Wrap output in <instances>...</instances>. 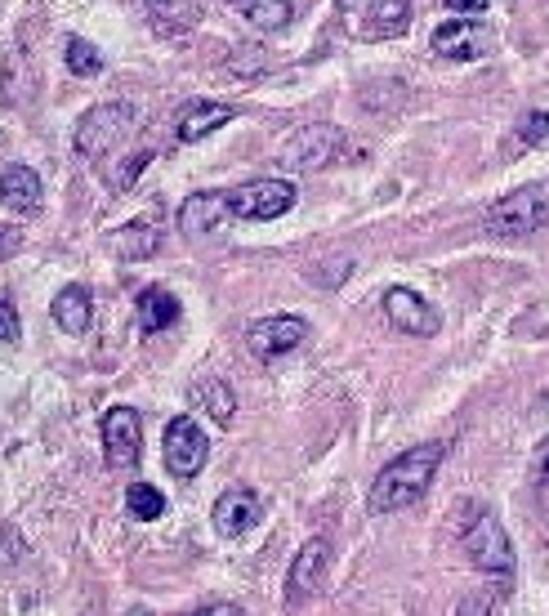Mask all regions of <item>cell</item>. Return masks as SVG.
Here are the masks:
<instances>
[{"mask_svg": "<svg viewBox=\"0 0 549 616\" xmlns=\"http://www.w3.org/2000/svg\"><path fill=\"white\" fill-rule=\"evenodd\" d=\"M326 563H331V541H322V536H313V541L304 545L300 554H295L291 563V576H286V608H300L308 594L322 585V572Z\"/></svg>", "mask_w": 549, "mask_h": 616, "instance_id": "12", "label": "cell"}, {"mask_svg": "<svg viewBox=\"0 0 549 616\" xmlns=\"http://www.w3.org/2000/svg\"><path fill=\"white\" fill-rule=\"evenodd\" d=\"M433 54L442 59H456V63H469V59H483L487 54V32L474 23V18H447L442 27H433Z\"/></svg>", "mask_w": 549, "mask_h": 616, "instance_id": "11", "label": "cell"}, {"mask_svg": "<svg viewBox=\"0 0 549 616\" xmlns=\"http://www.w3.org/2000/svg\"><path fill=\"white\" fill-rule=\"evenodd\" d=\"M148 18H152V27L166 36L188 32L201 18V0H148Z\"/></svg>", "mask_w": 549, "mask_h": 616, "instance_id": "20", "label": "cell"}, {"mask_svg": "<svg viewBox=\"0 0 549 616\" xmlns=\"http://www.w3.org/2000/svg\"><path fill=\"white\" fill-rule=\"evenodd\" d=\"M228 219H233V210H228V192H197V197H188L183 201V210H179V228L188 237L219 233Z\"/></svg>", "mask_w": 549, "mask_h": 616, "instance_id": "14", "label": "cell"}, {"mask_svg": "<svg viewBox=\"0 0 549 616\" xmlns=\"http://www.w3.org/2000/svg\"><path fill=\"white\" fill-rule=\"evenodd\" d=\"M460 541H465V554H469V563H474L478 572H491V576L514 572V545H509L505 527H500V518L491 514V509L478 505L474 514L465 518Z\"/></svg>", "mask_w": 549, "mask_h": 616, "instance_id": "3", "label": "cell"}, {"mask_svg": "<svg viewBox=\"0 0 549 616\" xmlns=\"http://www.w3.org/2000/svg\"><path fill=\"white\" fill-rule=\"evenodd\" d=\"M188 398L197 402L201 411H210V420H215V425H233L237 398H233V389H228L224 380H215V375H210V380H197L188 389Z\"/></svg>", "mask_w": 549, "mask_h": 616, "instance_id": "21", "label": "cell"}, {"mask_svg": "<svg viewBox=\"0 0 549 616\" xmlns=\"http://www.w3.org/2000/svg\"><path fill=\"white\" fill-rule=\"evenodd\" d=\"M134 121H139V112H134L130 103H103V108L85 112L81 125H76V152H81L85 161L108 157L121 139H130Z\"/></svg>", "mask_w": 549, "mask_h": 616, "instance_id": "4", "label": "cell"}, {"mask_svg": "<svg viewBox=\"0 0 549 616\" xmlns=\"http://www.w3.org/2000/svg\"><path fill=\"white\" fill-rule=\"evenodd\" d=\"M125 505H130V518H139V523H152V518L166 514V496H161L152 483H130Z\"/></svg>", "mask_w": 549, "mask_h": 616, "instance_id": "24", "label": "cell"}, {"mask_svg": "<svg viewBox=\"0 0 549 616\" xmlns=\"http://www.w3.org/2000/svg\"><path fill=\"white\" fill-rule=\"evenodd\" d=\"M175 322H179V300L166 291V286H148V291L139 295V326L148 335H157Z\"/></svg>", "mask_w": 549, "mask_h": 616, "instance_id": "19", "label": "cell"}, {"mask_svg": "<svg viewBox=\"0 0 549 616\" xmlns=\"http://www.w3.org/2000/svg\"><path fill=\"white\" fill-rule=\"evenodd\" d=\"M366 23H358V36L366 41H393L411 27V0H371L366 5Z\"/></svg>", "mask_w": 549, "mask_h": 616, "instance_id": "15", "label": "cell"}, {"mask_svg": "<svg viewBox=\"0 0 549 616\" xmlns=\"http://www.w3.org/2000/svg\"><path fill=\"white\" fill-rule=\"evenodd\" d=\"M0 340H18V317L5 300H0Z\"/></svg>", "mask_w": 549, "mask_h": 616, "instance_id": "31", "label": "cell"}, {"mask_svg": "<svg viewBox=\"0 0 549 616\" xmlns=\"http://www.w3.org/2000/svg\"><path fill=\"white\" fill-rule=\"evenodd\" d=\"M148 161H152V152H134V157H125L117 170H108V188L112 192H125L134 179L143 175V166H148Z\"/></svg>", "mask_w": 549, "mask_h": 616, "instance_id": "27", "label": "cell"}, {"mask_svg": "<svg viewBox=\"0 0 549 616\" xmlns=\"http://www.w3.org/2000/svg\"><path fill=\"white\" fill-rule=\"evenodd\" d=\"M210 456V442L192 416H175L166 425V469L175 478H197Z\"/></svg>", "mask_w": 549, "mask_h": 616, "instance_id": "8", "label": "cell"}, {"mask_svg": "<svg viewBox=\"0 0 549 616\" xmlns=\"http://www.w3.org/2000/svg\"><path fill=\"white\" fill-rule=\"evenodd\" d=\"M90 317H94L90 291H85V286H63L59 300H54V322H59L67 335H85L90 331Z\"/></svg>", "mask_w": 549, "mask_h": 616, "instance_id": "17", "label": "cell"}, {"mask_svg": "<svg viewBox=\"0 0 549 616\" xmlns=\"http://www.w3.org/2000/svg\"><path fill=\"white\" fill-rule=\"evenodd\" d=\"M215 532L228 536V541H237V536H246L250 527L264 518V500H259L250 487H233V492H224L215 500Z\"/></svg>", "mask_w": 549, "mask_h": 616, "instance_id": "13", "label": "cell"}, {"mask_svg": "<svg viewBox=\"0 0 549 616\" xmlns=\"http://www.w3.org/2000/svg\"><path fill=\"white\" fill-rule=\"evenodd\" d=\"M228 67H233L237 76H264L268 67H273V59H268L259 45H237L233 59H228Z\"/></svg>", "mask_w": 549, "mask_h": 616, "instance_id": "26", "label": "cell"}, {"mask_svg": "<svg viewBox=\"0 0 549 616\" xmlns=\"http://www.w3.org/2000/svg\"><path fill=\"white\" fill-rule=\"evenodd\" d=\"M0 197L14 210H36L41 206V175L32 166H9L0 175Z\"/></svg>", "mask_w": 549, "mask_h": 616, "instance_id": "18", "label": "cell"}, {"mask_svg": "<svg viewBox=\"0 0 549 616\" xmlns=\"http://www.w3.org/2000/svg\"><path fill=\"white\" fill-rule=\"evenodd\" d=\"M228 121H233V108H228V103H192V108H183L175 134L183 143H197V139H206L210 130H219V125H228Z\"/></svg>", "mask_w": 549, "mask_h": 616, "instance_id": "16", "label": "cell"}, {"mask_svg": "<svg viewBox=\"0 0 549 616\" xmlns=\"http://www.w3.org/2000/svg\"><path fill=\"white\" fill-rule=\"evenodd\" d=\"M384 317H389L402 335H420V340H425V335H438V326H442L438 308L429 300H420L416 291H407V286L384 291Z\"/></svg>", "mask_w": 549, "mask_h": 616, "instance_id": "9", "label": "cell"}, {"mask_svg": "<svg viewBox=\"0 0 549 616\" xmlns=\"http://www.w3.org/2000/svg\"><path fill=\"white\" fill-rule=\"evenodd\" d=\"M291 206H295V184H286V179H250V184L228 192L233 219H255V224L282 219Z\"/></svg>", "mask_w": 549, "mask_h": 616, "instance_id": "5", "label": "cell"}, {"mask_svg": "<svg viewBox=\"0 0 549 616\" xmlns=\"http://www.w3.org/2000/svg\"><path fill=\"white\" fill-rule=\"evenodd\" d=\"M139 442H143L139 411L112 407L108 416H103V447H108V465H112V469L139 465Z\"/></svg>", "mask_w": 549, "mask_h": 616, "instance_id": "10", "label": "cell"}, {"mask_svg": "<svg viewBox=\"0 0 549 616\" xmlns=\"http://www.w3.org/2000/svg\"><path fill=\"white\" fill-rule=\"evenodd\" d=\"M112 246H117V255L125 259H148L152 250L161 246V233L152 224H125L117 237H112Z\"/></svg>", "mask_w": 549, "mask_h": 616, "instance_id": "23", "label": "cell"}, {"mask_svg": "<svg viewBox=\"0 0 549 616\" xmlns=\"http://www.w3.org/2000/svg\"><path fill=\"white\" fill-rule=\"evenodd\" d=\"M228 5L264 32H282L291 23V0H228Z\"/></svg>", "mask_w": 549, "mask_h": 616, "instance_id": "22", "label": "cell"}, {"mask_svg": "<svg viewBox=\"0 0 549 616\" xmlns=\"http://www.w3.org/2000/svg\"><path fill=\"white\" fill-rule=\"evenodd\" d=\"M536 496L549 509V438H541V451H536Z\"/></svg>", "mask_w": 549, "mask_h": 616, "instance_id": "29", "label": "cell"}, {"mask_svg": "<svg viewBox=\"0 0 549 616\" xmlns=\"http://www.w3.org/2000/svg\"><path fill=\"white\" fill-rule=\"evenodd\" d=\"M344 152V130L340 125H304L282 143V166L291 170H322Z\"/></svg>", "mask_w": 549, "mask_h": 616, "instance_id": "6", "label": "cell"}, {"mask_svg": "<svg viewBox=\"0 0 549 616\" xmlns=\"http://www.w3.org/2000/svg\"><path fill=\"white\" fill-rule=\"evenodd\" d=\"M304 340H308V322L304 317H291V313L259 317V322H250V331H246V349L255 353L259 362L286 358V353H295Z\"/></svg>", "mask_w": 549, "mask_h": 616, "instance_id": "7", "label": "cell"}, {"mask_svg": "<svg viewBox=\"0 0 549 616\" xmlns=\"http://www.w3.org/2000/svg\"><path fill=\"white\" fill-rule=\"evenodd\" d=\"M549 139V112H527L523 121H518V148H536V143Z\"/></svg>", "mask_w": 549, "mask_h": 616, "instance_id": "28", "label": "cell"}, {"mask_svg": "<svg viewBox=\"0 0 549 616\" xmlns=\"http://www.w3.org/2000/svg\"><path fill=\"white\" fill-rule=\"evenodd\" d=\"M67 67H72L76 76H94V72L103 67V59H99V50H94L90 41L72 36V41H67Z\"/></svg>", "mask_w": 549, "mask_h": 616, "instance_id": "25", "label": "cell"}, {"mask_svg": "<svg viewBox=\"0 0 549 616\" xmlns=\"http://www.w3.org/2000/svg\"><path fill=\"white\" fill-rule=\"evenodd\" d=\"M442 5H447L451 14H469V18H474V14H487L491 0H442Z\"/></svg>", "mask_w": 549, "mask_h": 616, "instance_id": "30", "label": "cell"}, {"mask_svg": "<svg viewBox=\"0 0 549 616\" xmlns=\"http://www.w3.org/2000/svg\"><path fill=\"white\" fill-rule=\"evenodd\" d=\"M483 224H487V233H496V237L541 233V228L549 224V184L514 188L509 197H500L496 206H487Z\"/></svg>", "mask_w": 549, "mask_h": 616, "instance_id": "2", "label": "cell"}, {"mask_svg": "<svg viewBox=\"0 0 549 616\" xmlns=\"http://www.w3.org/2000/svg\"><path fill=\"white\" fill-rule=\"evenodd\" d=\"M442 456H447L442 442H420V447L402 451L398 460H389V465L375 474L371 496H366V509H371V514H398V509L416 505V500L429 492Z\"/></svg>", "mask_w": 549, "mask_h": 616, "instance_id": "1", "label": "cell"}]
</instances>
